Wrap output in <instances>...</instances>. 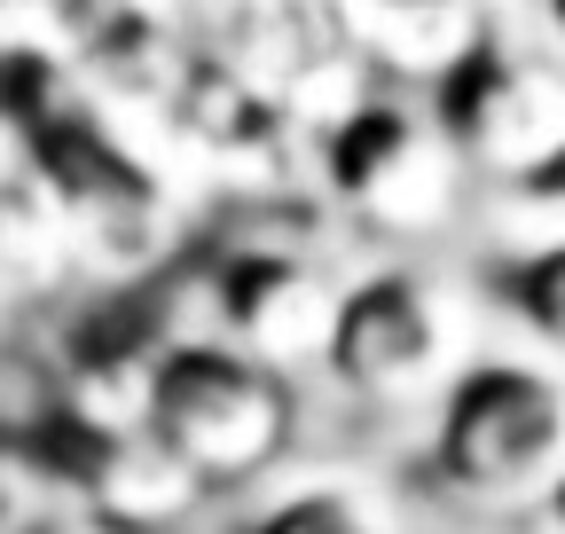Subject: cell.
I'll list each match as a JSON object with an SVG mask.
<instances>
[{
  "instance_id": "1",
  "label": "cell",
  "mask_w": 565,
  "mask_h": 534,
  "mask_svg": "<svg viewBox=\"0 0 565 534\" xmlns=\"http://www.w3.org/2000/svg\"><path fill=\"white\" fill-rule=\"evenodd\" d=\"M565 480V362L542 346H487L433 409L424 488L487 519H534Z\"/></svg>"
},
{
  "instance_id": "2",
  "label": "cell",
  "mask_w": 565,
  "mask_h": 534,
  "mask_svg": "<svg viewBox=\"0 0 565 534\" xmlns=\"http://www.w3.org/2000/svg\"><path fill=\"white\" fill-rule=\"evenodd\" d=\"M307 158L322 196L362 221L385 244H433L463 213V150L448 142L440 110L401 87H370L353 110H338L322 134H307Z\"/></svg>"
},
{
  "instance_id": "3",
  "label": "cell",
  "mask_w": 565,
  "mask_h": 534,
  "mask_svg": "<svg viewBox=\"0 0 565 534\" xmlns=\"http://www.w3.org/2000/svg\"><path fill=\"white\" fill-rule=\"evenodd\" d=\"M479 362V307L456 276L416 259H385L345 284L338 339L322 370L362 400H448V385Z\"/></svg>"
},
{
  "instance_id": "4",
  "label": "cell",
  "mask_w": 565,
  "mask_h": 534,
  "mask_svg": "<svg viewBox=\"0 0 565 534\" xmlns=\"http://www.w3.org/2000/svg\"><path fill=\"white\" fill-rule=\"evenodd\" d=\"M299 400L291 377L252 362L228 339H189L158 362V400H150V432L189 463L204 488H236L291 448Z\"/></svg>"
},
{
  "instance_id": "5",
  "label": "cell",
  "mask_w": 565,
  "mask_h": 534,
  "mask_svg": "<svg viewBox=\"0 0 565 534\" xmlns=\"http://www.w3.org/2000/svg\"><path fill=\"white\" fill-rule=\"evenodd\" d=\"M463 165L503 173L511 189L542 181L565 158V63L534 17H494V40L433 95Z\"/></svg>"
},
{
  "instance_id": "6",
  "label": "cell",
  "mask_w": 565,
  "mask_h": 534,
  "mask_svg": "<svg viewBox=\"0 0 565 534\" xmlns=\"http://www.w3.org/2000/svg\"><path fill=\"white\" fill-rule=\"evenodd\" d=\"M204 307H212V339L244 346L267 370H299L330 354L345 284L315 259V244L252 228L221 244V259L204 267Z\"/></svg>"
},
{
  "instance_id": "7",
  "label": "cell",
  "mask_w": 565,
  "mask_h": 534,
  "mask_svg": "<svg viewBox=\"0 0 565 534\" xmlns=\"http://www.w3.org/2000/svg\"><path fill=\"white\" fill-rule=\"evenodd\" d=\"M63 32L79 47V79L103 110L134 126H166L204 72V40L173 9H63Z\"/></svg>"
},
{
  "instance_id": "8",
  "label": "cell",
  "mask_w": 565,
  "mask_h": 534,
  "mask_svg": "<svg viewBox=\"0 0 565 534\" xmlns=\"http://www.w3.org/2000/svg\"><path fill=\"white\" fill-rule=\"evenodd\" d=\"M55 440L63 448H47V456L71 488V511L110 534H173V519L204 495V480L158 432H55Z\"/></svg>"
},
{
  "instance_id": "9",
  "label": "cell",
  "mask_w": 565,
  "mask_h": 534,
  "mask_svg": "<svg viewBox=\"0 0 565 534\" xmlns=\"http://www.w3.org/2000/svg\"><path fill=\"white\" fill-rule=\"evenodd\" d=\"M330 17L370 79L424 95V103L494 40V9H463V0H345Z\"/></svg>"
},
{
  "instance_id": "10",
  "label": "cell",
  "mask_w": 565,
  "mask_h": 534,
  "mask_svg": "<svg viewBox=\"0 0 565 534\" xmlns=\"http://www.w3.org/2000/svg\"><path fill=\"white\" fill-rule=\"evenodd\" d=\"M71 267H79V236H71V221L55 213V196L32 173H17L9 189H0V314L47 299Z\"/></svg>"
},
{
  "instance_id": "11",
  "label": "cell",
  "mask_w": 565,
  "mask_h": 534,
  "mask_svg": "<svg viewBox=\"0 0 565 534\" xmlns=\"http://www.w3.org/2000/svg\"><path fill=\"white\" fill-rule=\"evenodd\" d=\"M244 534H408L401 503L362 480V472H307L282 495H267V511Z\"/></svg>"
},
{
  "instance_id": "12",
  "label": "cell",
  "mask_w": 565,
  "mask_h": 534,
  "mask_svg": "<svg viewBox=\"0 0 565 534\" xmlns=\"http://www.w3.org/2000/svg\"><path fill=\"white\" fill-rule=\"evenodd\" d=\"M487 291L503 299V314L526 330L542 354L565 362V228L542 244H519L503 259H487Z\"/></svg>"
},
{
  "instance_id": "13",
  "label": "cell",
  "mask_w": 565,
  "mask_h": 534,
  "mask_svg": "<svg viewBox=\"0 0 565 534\" xmlns=\"http://www.w3.org/2000/svg\"><path fill=\"white\" fill-rule=\"evenodd\" d=\"M63 511H71V488L55 472L47 440L0 425V534H47L63 526Z\"/></svg>"
},
{
  "instance_id": "14",
  "label": "cell",
  "mask_w": 565,
  "mask_h": 534,
  "mask_svg": "<svg viewBox=\"0 0 565 534\" xmlns=\"http://www.w3.org/2000/svg\"><path fill=\"white\" fill-rule=\"evenodd\" d=\"M519 196H526V205H542V213H565V158H557L542 181H526Z\"/></svg>"
},
{
  "instance_id": "15",
  "label": "cell",
  "mask_w": 565,
  "mask_h": 534,
  "mask_svg": "<svg viewBox=\"0 0 565 534\" xmlns=\"http://www.w3.org/2000/svg\"><path fill=\"white\" fill-rule=\"evenodd\" d=\"M534 526H542V534H565V480H557V488H550V503H542V511H534Z\"/></svg>"
},
{
  "instance_id": "16",
  "label": "cell",
  "mask_w": 565,
  "mask_h": 534,
  "mask_svg": "<svg viewBox=\"0 0 565 534\" xmlns=\"http://www.w3.org/2000/svg\"><path fill=\"white\" fill-rule=\"evenodd\" d=\"M534 24H542V40H550V47H557V63H565V0H557V9H542Z\"/></svg>"
},
{
  "instance_id": "17",
  "label": "cell",
  "mask_w": 565,
  "mask_h": 534,
  "mask_svg": "<svg viewBox=\"0 0 565 534\" xmlns=\"http://www.w3.org/2000/svg\"><path fill=\"white\" fill-rule=\"evenodd\" d=\"M9 158H24V150L9 142V134H0V189H9V181H17V173H9Z\"/></svg>"
}]
</instances>
